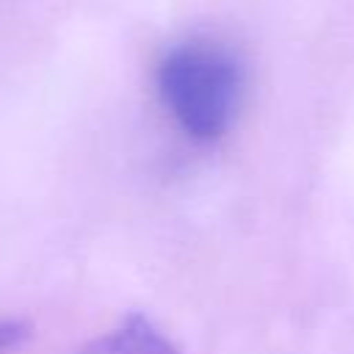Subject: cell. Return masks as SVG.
Masks as SVG:
<instances>
[{
	"instance_id": "6da1fadb",
	"label": "cell",
	"mask_w": 354,
	"mask_h": 354,
	"mask_svg": "<svg viewBox=\"0 0 354 354\" xmlns=\"http://www.w3.org/2000/svg\"><path fill=\"white\" fill-rule=\"evenodd\" d=\"M241 66L213 41H183L158 66V91L171 119L199 141L230 130L241 108Z\"/></svg>"
},
{
	"instance_id": "7a4b0ae2",
	"label": "cell",
	"mask_w": 354,
	"mask_h": 354,
	"mask_svg": "<svg viewBox=\"0 0 354 354\" xmlns=\"http://www.w3.org/2000/svg\"><path fill=\"white\" fill-rule=\"evenodd\" d=\"M77 354H177L174 346L144 315L124 318L116 329L105 332Z\"/></svg>"
},
{
	"instance_id": "3957f363",
	"label": "cell",
	"mask_w": 354,
	"mask_h": 354,
	"mask_svg": "<svg viewBox=\"0 0 354 354\" xmlns=\"http://www.w3.org/2000/svg\"><path fill=\"white\" fill-rule=\"evenodd\" d=\"M28 335H30V326L25 321H17V318L0 321V354H8L17 346H22Z\"/></svg>"
}]
</instances>
